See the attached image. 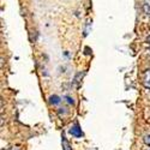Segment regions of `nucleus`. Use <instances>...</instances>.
I'll return each mask as SVG.
<instances>
[{
    "label": "nucleus",
    "instance_id": "f257e3e1",
    "mask_svg": "<svg viewBox=\"0 0 150 150\" xmlns=\"http://www.w3.org/2000/svg\"><path fill=\"white\" fill-rule=\"evenodd\" d=\"M143 82H144V85L146 86V88L150 89V70H148L144 76H143Z\"/></svg>",
    "mask_w": 150,
    "mask_h": 150
},
{
    "label": "nucleus",
    "instance_id": "f03ea898",
    "mask_svg": "<svg viewBox=\"0 0 150 150\" xmlns=\"http://www.w3.org/2000/svg\"><path fill=\"white\" fill-rule=\"evenodd\" d=\"M73 136H76V137H81V136H83V133L81 132V130L78 129V126L76 125V126H73L72 129H71V131H70Z\"/></svg>",
    "mask_w": 150,
    "mask_h": 150
},
{
    "label": "nucleus",
    "instance_id": "7ed1b4c3",
    "mask_svg": "<svg viewBox=\"0 0 150 150\" xmlns=\"http://www.w3.org/2000/svg\"><path fill=\"white\" fill-rule=\"evenodd\" d=\"M144 142H145V144H148V145L150 146V134L145 136V138H144Z\"/></svg>",
    "mask_w": 150,
    "mask_h": 150
},
{
    "label": "nucleus",
    "instance_id": "20e7f679",
    "mask_svg": "<svg viewBox=\"0 0 150 150\" xmlns=\"http://www.w3.org/2000/svg\"><path fill=\"white\" fill-rule=\"evenodd\" d=\"M10 150H18L17 148H12V149H10Z\"/></svg>",
    "mask_w": 150,
    "mask_h": 150
}]
</instances>
